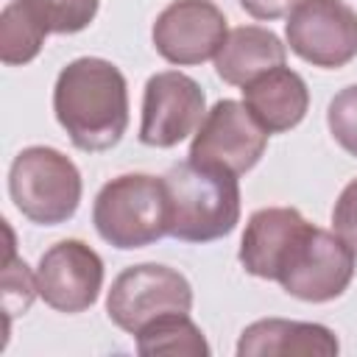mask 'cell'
<instances>
[{
    "label": "cell",
    "instance_id": "e0dca14e",
    "mask_svg": "<svg viewBox=\"0 0 357 357\" xmlns=\"http://www.w3.org/2000/svg\"><path fill=\"white\" fill-rule=\"evenodd\" d=\"M47 31L31 17V11L20 3L11 0L3 14H0V59L8 67L28 64L39 56L45 45Z\"/></svg>",
    "mask_w": 357,
    "mask_h": 357
},
{
    "label": "cell",
    "instance_id": "6da1fadb",
    "mask_svg": "<svg viewBox=\"0 0 357 357\" xmlns=\"http://www.w3.org/2000/svg\"><path fill=\"white\" fill-rule=\"evenodd\" d=\"M53 112L75 148L86 153L114 148L128 128V86L123 73L98 56L70 61L56 78Z\"/></svg>",
    "mask_w": 357,
    "mask_h": 357
},
{
    "label": "cell",
    "instance_id": "52a82bcc",
    "mask_svg": "<svg viewBox=\"0 0 357 357\" xmlns=\"http://www.w3.org/2000/svg\"><path fill=\"white\" fill-rule=\"evenodd\" d=\"M284 33L290 50L312 67L337 70L357 56V11L343 0H298Z\"/></svg>",
    "mask_w": 357,
    "mask_h": 357
},
{
    "label": "cell",
    "instance_id": "7c38bea8",
    "mask_svg": "<svg viewBox=\"0 0 357 357\" xmlns=\"http://www.w3.org/2000/svg\"><path fill=\"white\" fill-rule=\"evenodd\" d=\"M243 103L268 134H282L304 120L310 109V89L296 70L279 64L243 86Z\"/></svg>",
    "mask_w": 357,
    "mask_h": 357
},
{
    "label": "cell",
    "instance_id": "4fadbf2b",
    "mask_svg": "<svg viewBox=\"0 0 357 357\" xmlns=\"http://www.w3.org/2000/svg\"><path fill=\"white\" fill-rule=\"evenodd\" d=\"M340 343L332 329L307 321H284V318H262L243 329L237 340L240 357H335Z\"/></svg>",
    "mask_w": 357,
    "mask_h": 357
},
{
    "label": "cell",
    "instance_id": "d6986e66",
    "mask_svg": "<svg viewBox=\"0 0 357 357\" xmlns=\"http://www.w3.org/2000/svg\"><path fill=\"white\" fill-rule=\"evenodd\" d=\"M326 126H329V134L335 137V142L357 156V84L340 89L329 109H326Z\"/></svg>",
    "mask_w": 357,
    "mask_h": 357
},
{
    "label": "cell",
    "instance_id": "277c9868",
    "mask_svg": "<svg viewBox=\"0 0 357 357\" xmlns=\"http://www.w3.org/2000/svg\"><path fill=\"white\" fill-rule=\"evenodd\" d=\"M81 173L70 156L47 145L22 148L8 170L14 206L39 226H56L75 215L81 204Z\"/></svg>",
    "mask_w": 357,
    "mask_h": 357
},
{
    "label": "cell",
    "instance_id": "9c48e42d",
    "mask_svg": "<svg viewBox=\"0 0 357 357\" xmlns=\"http://www.w3.org/2000/svg\"><path fill=\"white\" fill-rule=\"evenodd\" d=\"M206 114V98L195 78L165 70L148 78L142 95L139 142L151 148H173L198 131Z\"/></svg>",
    "mask_w": 357,
    "mask_h": 357
},
{
    "label": "cell",
    "instance_id": "3957f363",
    "mask_svg": "<svg viewBox=\"0 0 357 357\" xmlns=\"http://www.w3.org/2000/svg\"><path fill=\"white\" fill-rule=\"evenodd\" d=\"M98 234L123 251L145 248L170 234V201L165 178L123 173L100 187L92 204Z\"/></svg>",
    "mask_w": 357,
    "mask_h": 357
},
{
    "label": "cell",
    "instance_id": "ba28073f",
    "mask_svg": "<svg viewBox=\"0 0 357 357\" xmlns=\"http://www.w3.org/2000/svg\"><path fill=\"white\" fill-rule=\"evenodd\" d=\"M268 137L271 134L259 126L245 103L226 98L204 114L190 145V159L218 165L240 176L262 159Z\"/></svg>",
    "mask_w": 357,
    "mask_h": 357
},
{
    "label": "cell",
    "instance_id": "7402d4cb",
    "mask_svg": "<svg viewBox=\"0 0 357 357\" xmlns=\"http://www.w3.org/2000/svg\"><path fill=\"white\" fill-rule=\"evenodd\" d=\"M298 0H240V6L254 17V20H279L293 11Z\"/></svg>",
    "mask_w": 357,
    "mask_h": 357
},
{
    "label": "cell",
    "instance_id": "9a60e30c",
    "mask_svg": "<svg viewBox=\"0 0 357 357\" xmlns=\"http://www.w3.org/2000/svg\"><path fill=\"white\" fill-rule=\"evenodd\" d=\"M284 59H287V47L273 31L259 25H240L226 33L215 56V70L226 84L245 86L259 73L284 64Z\"/></svg>",
    "mask_w": 357,
    "mask_h": 357
},
{
    "label": "cell",
    "instance_id": "5b68a950",
    "mask_svg": "<svg viewBox=\"0 0 357 357\" xmlns=\"http://www.w3.org/2000/svg\"><path fill=\"white\" fill-rule=\"evenodd\" d=\"M354 257L357 254L346 240L312 223H304L293 234L273 282H279L282 290L293 298L324 304L343 296V290L351 284L357 268Z\"/></svg>",
    "mask_w": 357,
    "mask_h": 357
},
{
    "label": "cell",
    "instance_id": "2e32d148",
    "mask_svg": "<svg viewBox=\"0 0 357 357\" xmlns=\"http://www.w3.org/2000/svg\"><path fill=\"white\" fill-rule=\"evenodd\" d=\"M134 337H137V351L145 357H156V354L209 357V343L204 340V332L190 321L187 312L162 315L148 326H142Z\"/></svg>",
    "mask_w": 357,
    "mask_h": 357
},
{
    "label": "cell",
    "instance_id": "7a4b0ae2",
    "mask_svg": "<svg viewBox=\"0 0 357 357\" xmlns=\"http://www.w3.org/2000/svg\"><path fill=\"white\" fill-rule=\"evenodd\" d=\"M162 178L170 201V237L212 243L234 231L240 220L237 173L187 159L173 165Z\"/></svg>",
    "mask_w": 357,
    "mask_h": 357
},
{
    "label": "cell",
    "instance_id": "ac0fdd59",
    "mask_svg": "<svg viewBox=\"0 0 357 357\" xmlns=\"http://www.w3.org/2000/svg\"><path fill=\"white\" fill-rule=\"evenodd\" d=\"M20 3L47 33H78L95 20L100 0H20Z\"/></svg>",
    "mask_w": 357,
    "mask_h": 357
},
{
    "label": "cell",
    "instance_id": "ffe728a7",
    "mask_svg": "<svg viewBox=\"0 0 357 357\" xmlns=\"http://www.w3.org/2000/svg\"><path fill=\"white\" fill-rule=\"evenodd\" d=\"M36 293V273L31 276L28 265L14 257V248H8V262L3 273V301L8 312H25Z\"/></svg>",
    "mask_w": 357,
    "mask_h": 357
},
{
    "label": "cell",
    "instance_id": "5bb4252c",
    "mask_svg": "<svg viewBox=\"0 0 357 357\" xmlns=\"http://www.w3.org/2000/svg\"><path fill=\"white\" fill-rule=\"evenodd\" d=\"M304 223H307L304 215L293 206L257 209L245 223V231L240 240V254H237L245 273L273 282L276 268H279L293 234Z\"/></svg>",
    "mask_w": 357,
    "mask_h": 357
},
{
    "label": "cell",
    "instance_id": "30bf717a",
    "mask_svg": "<svg viewBox=\"0 0 357 357\" xmlns=\"http://www.w3.org/2000/svg\"><path fill=\"white\" fill-rule=\"evenodd\" d=\"M226 33V17L212 0H173L151 31L156 53L178 67L215 59Z\"/></svg>",
    "mask_w": 357,
    "mask_h": 357
},
{
    "label": "cell",
    "instance_id": "8fae6325",
    "mask_svg": "<svg viewBox=\"0 0 357 357\" xmlns=\"http://www.w3.org/2000/svg\"><path fill=\"white\" fill-rule=\"evenodd\" d=\"M103 287V259L84 240H61L50 245L36 268V290L47 307L59 312L89 310Z\"/></svg>",
    "mask_w": 357,
    "mask_h": 357
},
{
    "label": "cell",
    "instance_id": "8992f818",
    "mask_svg": "<svg viewBox=\"0 0 357 357\" xmlns=\"http://www.w3.org/2000/svg\"><path fill=\"white\" fill-rule=\"evenodd\" d=\"M192 310V287L184 273L167 265L145 262L126 268L106 296V312L114 326L137 335L151 321Z\"/></svg>",
    "mask_w": 357,
    "mask_h": 357
},
{
    "label": "cell",
    "instance_id": "44dd1931",
    "mask_svg": "<svg viewBox=\"0 0 357 357\" xmlns=\"http://www.w3.org/2000/svg\"><path fill=\"white\" fill-rule=\"evenodd\" d=\"M332 229L340 240H346L357 254V178L349 181L332 209Z\"/></svg>",
    "mask_w": 357,
    "mask_h": 357
}]
</instances>
